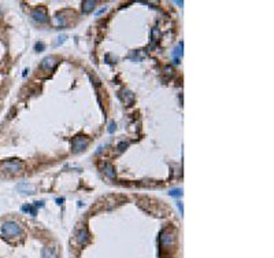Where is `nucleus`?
<instances>
[{
	"instance_id": "f257e3e1",
	"label": "nucleus",
	"mask_w": 274,
	"mask_h": 258,
	"mask_svg": "<svg viewBox=\"0 0 274 258\" xmlns=\"http://www.w3.org/2000/svg\"><path fill=\"white\" fill-rule=\"evenodd\" d=\"M2 232H3L4 236L12 237V236H18V235H21L22 229L17 223L8 221V223H4L3 225H2Z\"/></svg>"
},
{
	"instance_id": "f03ea898",
	"label": "nucleus",
	"mask_w": 274,
	"mask_h": 258,
	"mask_svg": "<svg viewBox=\"0 0 274 258\" xmlns=\"http://www.w3.org/2000/svg\"><path fill=\"white\" fill-rule=\"evenodd\" d=\"M3 170L7 173H11V175H15V173H19L22 169H24V163L18 159L14 161H7V162L3 163Z\"/></svg>"
},
{
	"instance_id": "7ed1b4c3",
	"label": "nucleus",
	"mask_w": 274,
	"mask_h": 258,
	"mask_svg": "<svg viewBox=\"0 0 274 258\" xmlns=\"http://www.w3.org/2000/svg\"><path fill=\"white\" fill-rule=\"evenodd\" d=\"M56 62H58V60L55 59L54 57H48V58H45L41 63H40V67L44 69V70H49V69H52L55 65H56Z\"/></svg>"
},
{
	"instance_id": "20e7f679",
	"label": "nucleus",
	"mask_w": 274,
	"mask_h": 258,
	"mask_svg": "<svg viewBox=\"0 0 274 258\" xmlns=\"http://www.w3.org/2000/svg\"><path fill=\"white\" fill-rule=\"evenodd\" d=\"M32 17L36 19V21H39V22H47V19H48V17H47V14H45V11L43 8H37V10H34V11L32 12Z\"/></svg>"
},
{
	"instance_id": "39448f33",
	"label": "nucleus",
	"mask_w": 274,
	"mask_h": 258,
	"mask_svg": "<svg viewBox=\"0 0 274 258\" xmlns=\"http://www.w3.org/2000/svg\"><path fill=\"white\" fill-rule=\"evenodd\" d=\"M88 145V140L82 139V137H77V139L73 142V147H74V151H81Z\"/></svg>"
},
{
	"instance_id": "423d86ee",
	"label": "nucleus",
	"mask_w": 274,
	"mask_h": 258,
	"mask_svg": "<svg viewBox=\"0 0 274 258\" xmlns=\"http://www.w3.org/2000/svg\"><path fill=\"white\" fill-rule=\"evenodd\" d=\"M173 55H174V63H178V58L182 55V43L177 45V48L173 51Z\"/></svg>"
},
{
	"instance_id": "0eeeda50",
	"label": "nucleus",
	"mask_w": 274,
	"mask_h": 258,
	"mask_svg": "<svg viewBox=\"0 0 274 258\" xmlns=\"http://www.w3.org/2000/svg\"><path fill=\"white\" fill-rule=\"evenodd\" d=\"M78 242H80V243H87L88 242L87 229H81V231L78 232Z\"/></svg>"
},
{
	"instance_id": "6e6552de",
	"label": "nucleus",
	"mask_w": 274,
	"mask_h": 258,
	"mask_svg": "<svg viewBox=\"0 0 274 258\" xmlns=\"http://www.w3.org/2000/svg\"><path fill=\"white\" fill-rule=\"evenodd\" d=\"M93 7H95V2H84L82 3V11L89 12L91 10H93Z\"/></svg>"
},
{
	"instance_id": "1a4fd4ad",
	"label": "nucleus",
	"mask_w": 274,
	"mask_h": 258,
	"mask_svg": "<svg viewBox=\"0 0 274 258\" xmlns=\"http://www.w3.org/2000/svg\"><path fill=\"white\" fill-rule=\"evenodd\" d=\"M17 188H18V191H22V190L30 191V194H32V191H33V187H30V185H27V184H25V183H21Z\"/></svg>"
},
{
	"instance_id": "9d476101",
	"label": "nucleus",
	"mask_w": 274,
	"mask_h": 258,
	"mask_svg": "<svg viewBox=\"0 0 274 258\" xmlns=\"http://www.w3.org/2000/svg\"><path fill=\"white\" fill-rule=\"evenodd\" d=\"M22 210H24V211H30V213H32V216H36V207H33V206H30V205L24 206V207H22Z\"/></svg>"
},
{
	"instance_id": "9b49d317",
	"label": "nucleus",
	"mask_w": 274,
	"mask_h": 258,
	"mask_svg": "<svg viewBox=\"0 0 274 258\" xmlns=\"http://www.w3.org/2000/svg\"><path fill=\"white\" fill-rule=\"evenodd\" d=\"M106 173H107L110 177H114V176H115V175H114V172H113V166H111V165H108V163L106 165Z\"/></svg>"
},
{
	"instance_id": "f8f14e48",
	"label": "nucleus",
	"mask_w": 274,
	"mask_h": 258,
	"mask_svg": "<svg viewBox=\"0 0 274 258\" xmlns=\"http://www.w3.org/2000/svg\"><path fill=\"white\" fill-rule=\"evenodd\" d=\"M169 194H170L171 196H180V195L182 194V191H181V190H177V188H176V190H171Z\"/></svg>"
},
{
	"instance_id": "ddd939ff",
	"label": "nucleus",
	"mask_w": 274,
	"mask_h": 258,
	"mask_svg": "<svg viewBox=\"0 0 274 258\" xmlns=\"http://www.w3.org/2000/svg\"><path fill=\"white\" fill-rule=\"evenodd\" d=\"M36 48H37V51H43L44 50V44H43V43H37Z\"/></svg>"
},
{
	"instance_id": "4468645a",
	"label": "nucleus",
	"mask_w": 274,
	"mask_h": 258,
	"mask_svg": "<svg viewBox=\"0 0 274 258\" xmlns=\"http://www.w3.org/2000/svg\"><path fill=\"white\" fill-rule=\"evenodd\" d=\"M114 126H115V124H113V122H111V124H110V128H108V132H110V133L114 131Z\"/></svg>"
},
{
	"instance_id": "2eb2a0df",
	"label": "nucleus",
	"mask_w": 274,
	"mask_h": 258,
	"mask_svg": "<svg viewBox=\"0 0 274 258\" xmlns=\"http://www.w3.org/2000/svg\"><path fill=\"white\" fill-rule=\"evenodd\" d=\"M66 39V36H62V37H59V41H58V44H60V43H63Z\"/></svg>"
}]
</instances>
